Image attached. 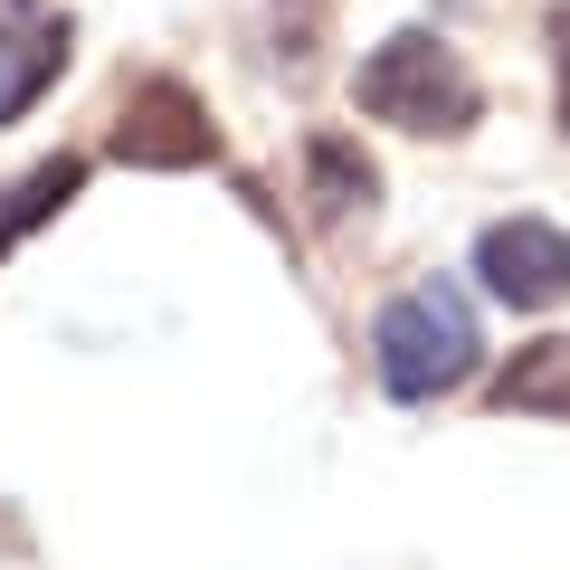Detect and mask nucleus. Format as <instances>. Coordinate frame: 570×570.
<instances>
[{
  "instance_id": "1",
  "label": "nucleus",
  "mask_w": 570,
  "mask_h": 570,
  "mask_svg": "<svg viewBox=\"0 0 570 570\" xmlns=\"http://www.w3.org/2000/svg\"><path fill=\"white\" fill-rule=\"evenodd\" d=\"M371 362H381V390H390V400H448V390H466L475 362H485L475 305L456 295L448 276L390 295L381 324H371Z\"/></svg>"
},
{
  "instance_id": "2",
  "label": "nucleus",
  "mask_w": 570,
  "mask_h": 570,
  "mask_svg": "<svg viewBox=\"0 0 570 570\" xmlns=\"http://www.w3.org/2000/svg\"><path fill=\"white\" fill-rule=\"evenodd\" d=\"M352 96H362L371 124H400V134H466V124L485 115V86L466 77V58H456L438 29L381 39L362 58V77H352Z\"/></svg>"
},
{
  "instance_id": "3",
  "label": "nucleus",
  "mask_w": 570,
  "mask_h": 570,
  "mask_svg": "<svg viewBox=\"0 0 570 570\" xmlns=\"http://www.w3.org/2000/svg\"><path fill=\"white\" fill-rule=\"evenodd\" d=\"M105 153H115L124 171H200L209 153H219V124H209V105L190 96L181 77H142L134 96H124Z\"/></svg>"
},
{
  "instance_id": "4",
  "label": "nucleus",
  "mask_w": 570,
  "mask_h": 570,
  "mask_svg": "<svg viewBox=\"0 0 570 570\" xmlns=\"http://www.w3.org/2000/svg\"><path fill=\"white\" fill-rule=\"evenodd\" d=\"M475 276H485L494 305L513 314H551L570 295V238L551 219H494L485 238H475Z\"/></svg>"
},
{
  "instance_id": "5",
  "label": "nucleus",
  "mask_w": 570,
  "mask_h": 570,
  "mask_svg": "<svg viewBox=\"0 0 570 570\" xmlns=\"http://www.w3.org/2000/svg\"><path fill=\"white\" fill-rule=\"evenodd\" d=\"M305 181H314V209H324V219H352V209L381 200V171H371V153L352 134H314L305 142Z\"/></svg>"
},
{
  "instance_id": "6",
  "label": "nucleus",
  "mask_w": 570,
  "mask_h": 570,
  "mask_svg": "<svg viewBox=\"0 0 570 570\" xmlns=\"http://www.w3.org/2000/svg\"><path fill=\"white\" fill-rule=\"evenodd\" d=\"M77 190H86V163H77V153L39 163V171H29L20 190H0V257H10V247H20L29 228H48V219L67 209V200H77Z\"/></svg>"
},
{
  "instance_id": "7",
  "label": "nucleus",
  "mask_w": 570,
  "mask_h": 570,
  "mask_svg": "<svg viewBox=\"0 0 570 570\" xmlns=\"http://www.w3.org/2000/svg\"><path fill=\"white\" fill-rule=\"evenodd\" d=\"M494 409H570V333L513 352V362L494 371Z\"/></svg>"
},
{
  "instance_id": "8",
  "label": "nucleus",
  "mask_w": 570,
  "mask_h": 570,
  "mask_svg": "<svg viewBox=\"0 0 570 570\" xmlns=\"http://www.w3.org/2000/svg\"><path fill=\"white\" fill-rule=\"evenodd\" d=\"M58 67H67V20H39V29L20 39V58L0 67V124H20L29 105L58 86Z\"/></svg>"
},
{
  "instance_id": "9",
  "label": "nucleus",
  "mask_w": 570,
  "mask_h": 570,
  "mask_svg": "<svg viewBox=\"0 0 570 570\" xmlns=\"http://www.w3.org/2000/svg\"><path fill=\"white\" fill-rule=\"evenodd\" d=\"M561 134H570V20H561Z\"/></svg>"
}]
</instances>
